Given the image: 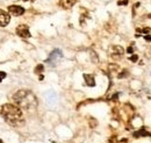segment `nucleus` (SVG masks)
<instances>
[{"label":"nucleus","instance_id":"f257e3e1","mask_svg":"<svg viewBox=\"0 0 151 143\" xmlns=\"http://www.w3.org/2000/svg\"><path fill=\"white\" fill-rule=\"evenodd\" d=\"M0 115L11 126H20L23 122L22 109L14 104H5L0 106Z\"/></svg>","mask_w":151,"mask_h":143},{"label":"nucleus","instance_id":"1a4fd4ad","mask_svg":"<svg viewBox=\"0 0 151 143\" xmlns=\"http://www.w3.org/2000/svg\"><path fill=\"white\" fill-rule=\"evenodd\" d=\"M84 79H85V83H86L87 86H95V79L92 74L85 73L84 74Z\"/></svg>","mask_w":151,"mask_h":143},{"label":"nucleus","instance_id":"ddd939ff","mask_svg":"<svg viewBox=\"0 0 151 143\" xmlns=\"http://www.w3.org/2000/svg\"><path fill=\"white\" fill-rule=\"evenodd\" d=\"M117 5L119 6H126V5H128V0H117Z\"/></svg>","mask_w":151,"mask_h":143},{"label":"nucleus","instance_id":"f8f14e48","mask_svg":"<svg viewBox=\"0 0 151 143\" xmlns=\"http://www.w3.org/2000/svg\"><path fill=\"white\" fill-rule=\"evenodd\" d=\"M137 32H138V33H144V34H151V29L148 28V27L142 28V29H138V28H137Z\"/></svg>","mask_w":151,"mask_h":143},{"label":"nucleus","instance_id":"6e6552de","mask_svg":"<svg viewBox=\"0 0 151 143\" xmlns=\"http://www.w3.org/2000/svg\"><path fill=\"white\" fill-rule=\"evenodd\" d=\"M111 53H112V56L115 58V57H117V56L123 55L124 50H123V48H122V47H120V46H114V47H112Z\"/></svg>","mask_w":151,"mask_h":143},{"label":"nucleus","instance_id":"aec40b11","mask_svg":"<svg viewBox=\"0 0 151 143\" xmlns=\"http://www.w3.org/2000/svg\"><path fill=\"white\" fill-rule=\"evenodd\" d=\"M148 17H149V19H151V13L149 14V15H148Z\"/></svg>","mask_w":151,"mask_h":143},{"label":"nucleus","instance_id":"39448f33","mask_svg":"<svg viewBox=\"0 0 151 143\" xmlns=\"http://www.w3.org/2000/svg\"><path fill=\"white\" fill-rule=\"evenodd\" d=\"M11 21V15L4 9H0V27H6Z\"/></svg>","mask_w":151,"mask_h":143},{"label":"nucleus","instance_id":"20e7f679","mask_svg":"<svg viewBox=\"0 0 151 143\" xmlns=\"http://www.w3.org/2000/svg\"><path fill=\"white\" fill-rule=\"evenodd\" d=\"M60 58H62V51L56 49V50H54V51L50 54L49 58L47 59V63H50L51 65H55L57 63V61L60 59Z\"/></svg>","mask_w":151,"mask_h":143},{"label":"nucleus","instance_id":"9d476101","mask_svg":"<svg viewBox=\"0 0 151 143\" xmlns=\"http://www.w3.org/2000/svg\"><path fill=\"white\" fill-rule=\"evenodd\" d=\"M142 136H150L151 137V134L149 133V131H147V130H138V131H135L134 133V137H142Z\"/></svg>","mask_w":151,"mask_h":143},{"label":"nucleus","instance_id":"7ed1b4c3","mask_svg":"<svg viewBox=\"0 0 151 143\" xmlns=\"http://www.w3.org/2000/svg\"><path fill=\"white\" fill-rule=\"evenodd\" d=\"M17 35L22 38H29L32 37V34L29 32V28L27 25H20L17 27Z\"/></svg>","mask_w":151,"mask_h":143},{"label":"nucleus","instance_id":"0eeeda50","mask_svg":"<svg viewBox=\"0 0 151 143\" xmlns=\"http://www.w3.org/2000/svg\"><path fill=\"white\" fill-rule=\"evenodd\" d=\"M76 2H77V0H59V6L62 7V8H64V9H70V8H72L73 7V5H75Z\"/></svg>","mask_w":151,"mask_h":143},{"label":"nucleus","instance_id":"2eb2a0df","mask_svg":"<svg viewBox=\"0 0 151 143\" xmlns=\"http://www.w3.org/2000/svg\"><path fill=\"white\" fill-rule=\"evenodd\" d=\"M127 74H128V71L124 70V71H122L120 74H119V78H124V77H127Z\"/></svg>","mask_w":151,"mask_h":143},{"label":"nucleus","instance_id":"4468645a","mask_svg":"<svg viewBox=\"0 0 151 143\" xmlns=\"http://www.w3.org/2000/svg\"><path fill=\"white\" fill-rule=\"evenodd\" d=\"M129 59L135 63V62H137V61H138V56H137V55H132V57H129Z\"/></svg>","mask_w":151,"mask_h":143},{"label":"nucleus","instance_id":"9b49d317","mask_svg":"<svg viewBox=\"0 0 151 143\" xmlns=\"http://www.w3.org/2000/svg\"><path fill=\"white\" fill-rule=\"evenodd\" d=\"M43 70H44V66H43L42 64H38L37 66L35 68V70H34V72H35L36 74H40L41 72H43Z\"/></svg>","mask_w":151,"mask_h":143},{"label":"nucleus","instance_id":"a211bd4d","mask_svg":"<svg viewBox=\"0 0 151 143\" xmlns=\"http://www.w3.org/2000/svg\"><path fill=\"white\" fill-rule=\"evenodd\" d=\"M144 40H145V41H149V42H151V36L150 35H145V36H144Z\"/></svg>","mask_w":151,"mask_h":143},{"label":"nucleus","instance_id":"f03ea898","mask_svg":"<svg viewBox=\"0 0 151 143\" xmlns=\"http://www.w3.org/2000/svg\"><path fill=\"white\" fill-rule=\"evenodd\" d=\"M13 101L18 106L24 109H28V108L33 107V105L34 106L36 105V99L33 95V93L29 91H24V90H20L13 95Z\"/></svg>","mask_w":151,"mask_h":143},{"label":"nucleus","instance_id":"dca6fc26","mask_svg":"<svg viewBox=\"0 0 151 143\" xmlns=\"http://www.w3.org/2000/svg\"><path fill=\"white\" fill-rule=\"evenodd\" d=\"M5 78H6V73H5L4 71H0V83H1Z\"/></svg>","mask_w":151,"mask_h":143},{"label":"nucleus","instance_id":"423d86ee","mask_svg":"<svg viewBox=\"0 0 151 143\" xmlns=\"http://www.w3.org/2000/svg\"><path fill=\"white\" fill-rule=\"evenodd\" d=\"M8 12L14 17H20L24 13V8L21 6H18V5H12L8 7Z\"/></svg>","mask_w":151,"mask_h":143},{"label":"nucleus","instance_id":"4be33fe9","mask_svg":"<svg viewBox=\"0 0 151 143\" xmlns=\"http://www.w3.org/2000/svg\"><path fill=\"white\" fill-rule=\"evenodd\" d=\"M22 1H28V0H22Z\"/></svg>","mask_w":151,"mask_h":143},{"label":"nucleus","instance_id":"412c9836","mask_svg":"<svg viewBox=\"0 0 151 143\" xmlns=\"http://www.w3.org/2000/svg\"><path fill=\"white\" fill-rule=\"evenodd\" d=\"M0 143H4V142H2V140H1V139H0Z\"/></svg>","mask_w":151,"mask_h":143},{"label":"nucleus","instance_id":"f3484780","mask_svg":"<svg viewBox=\"0 0 151 143\" xmlns=\"http://www.w3.org/2000/svg\"><path fill=\"white\" fill-rule=\"evenodd\" d=\"M90 125H91V127H92V128H94L95 126H96V122H95V120H94V119H92V120H91V122H90Z\"/></svg>","mask_w":151,"mask_h":143},{"label":"nucleus","instance_id":"6ab92c4d","mask_svg":"<svg viewBox=\"0 0 151 143\" xmlns=\"http://www.w3.org/2000/svg\"><path fill=\"white\" fill-rule=\"evenodd\" d=\"M127 51H128V53H130V54H132V51H134V49H132V47H129V48H128V50H127Z\"/></svg>","mask_w":151,"mask_h":143}]
</instances>
